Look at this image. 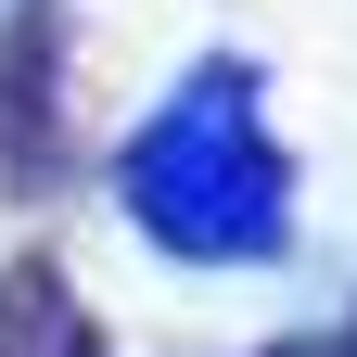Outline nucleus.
I'll use <instances>...</instances> for the list:
<instances>
[{
    "label": "nucleus",
    "instance_id": "f257e3e1",
    "mask_svg": "<svg viewBox=\"0 0 357 357\" xmlns=\"http://www.w3.org/2000/svg\"><path fill=\"white\" fill-rule=\"evenodd\" d=\"M115 192L128 217L166 243V255H204V268H255L281 255L294 230V166L268 153V115H255V64L217 52L166 89V115L115 153Z\"/></svg>",
    "mask_w": 357,
    "mask_h": 357
},
{
    "label": "nucleus",
    "instance_id": "f03ea898",
    "mask_svg": "<svg viewBox=\"0 0 357 357\" xmlns=\"http://www.w3.org/2000/svg\"><path fill=\"white\" fill-rule=\"evenodd\" d=\"M52 64H64V13L26 0L13 38H0V166L26 192H52Z\"/></svg>",
    "mask_w": 357,
    "mask_h": 357
},
{
    "label": "nucleus",
    "instance_id": "7ed1b4c3",
    "mask_svg": "<svg viewBox=\"0 0 357 357\" xmlns=\"http://www.w3.org/2000/svg\"><path fill=\"white\" fill-rule=\"evenodd\" d=\"M0 357H102V332L77 319V294H64L52 255H13V268H0Z\"/></svg>",
    "mask_w": 357,
    "mask_h": 357
},
{
    "label": "nucleus",
    "instance_id": "20e7f679",
    "mask_svg": "<svg viewBox=\"0 0 357 357\" xmlns=\"http://www.w3.org/2000/svg\"><path fill=\"white\" fill-rule=\"evenodd\" d=\"M344 357H357V344H344Z\"/></svg>",
    "mask_w": 357,
    "mask_h": 357
}]
</instances>
